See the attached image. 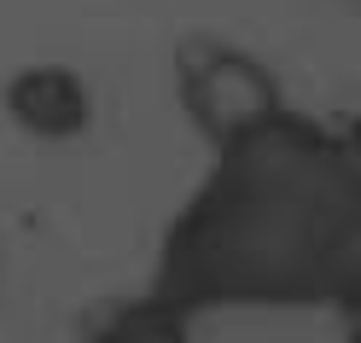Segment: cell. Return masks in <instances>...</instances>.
I'll list each match as a JSON object with an SVG mask.
<instances>
[{
  "instance_id": "2",
  "label": "cell",
  "mask_w": 361,
  "mask_h": 343,
  "mask_svg": "<svg viewBox=\"0 0 361 343\" xmlns=\"http://www.w3.org/2000/svg\"><path fill=\"white\" fill-rule=\"evenodd\" d=\"M180 87H187V105L210 140H228V134L262 123L268 111H280V94L268 82V70H257L251 58L221 53V47L204 53V64H187Z\"/></svg>"
},
{
  "instance_id": "3",
  "label": "cell",
  "mask_w": 361,
  "mask_h": 343,
  "mask_svg": "<svg viewBox=\"0 0 361 343\" xmlns=\"http://www.w3.org/2000/svg\"><path fill=\"white\" fill-rule=\"evenodd\" d=\"M6 117L35 140H76L94 123V87L71 64H24L6 82Z\"/></svg>"
},
{
  "instance_id": "1",
  "label": "cell",
  "mask_w": 361,
  "mask_h": 343,
  "mask_svg": "<svg viewBox=\"0 0 361 343\" xmlns=\"http://www.w3.org/2000/svg\"><path fill=\"white\" fill-rule=\"evenodd\" d=\"M361 268L355 157L332 128L268 111L216 140V169L169 221L152 297L169 308L350 303Z\"/></svg>"
},
{
  "instance_id": "4",
  "label": "cell",
  "mask_w": 361,
  "mask_h": 343,
  "mask_svg": "<svg viewBox=\"0 0 361 343\" xmlns=\"http://www.w3.org/2000/svg\"><path fill=\"white\" fill-rule=\"evenodd\" d=\"M94 343H192V337H187V314L146 291V297H134V303L111 308L94 326Z\"/></svg>"
}]
</instances>
